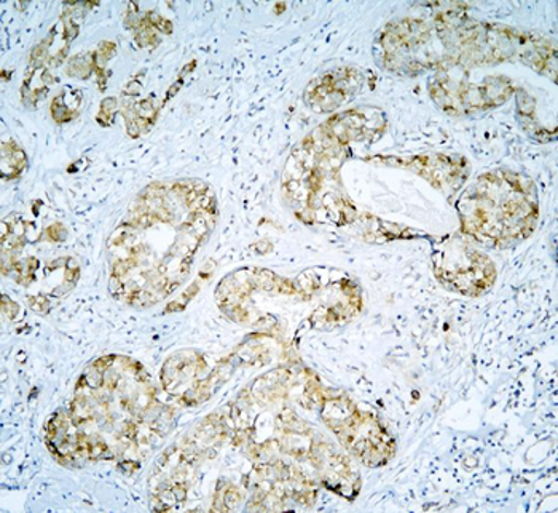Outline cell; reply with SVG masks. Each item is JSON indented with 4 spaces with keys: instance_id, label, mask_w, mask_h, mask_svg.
Listing matches in <instances>:
<instances>
[{
    "instance_id": "1",
    "label": "cell",
    "mask_w": 558,
    "mask_h": 513,
    "mask_svg": "<svg viewBox=\"0 0 558 513\" xmlns=\"http://www.w3.org/2000/svg\"><path fill=\"white\" fill-rule=\"evenodd\" d=\"M461 230L485 248H509L532 236L537 195L532 179L509 170L481 175L457 202Z\"/></svg>"
},
{
    "instance_id": "2",
    "label": "cell",
    "mask_w": 558,
    "mask_h": 513,
    "mask_svg": "<svg viewBox=\"0 0 558 513\" xmlns=\"http://www.w3.org/2000/svg\"><path fill=\"white\" fill-rule=\"evenodd\" d=\"M434 274L451 291L463 296H481L494 287V261L470 237H446L433 251Z\"/></svg>"
}]
</instances>
